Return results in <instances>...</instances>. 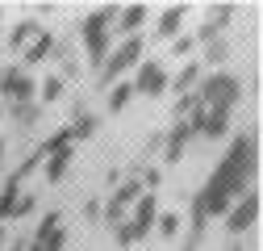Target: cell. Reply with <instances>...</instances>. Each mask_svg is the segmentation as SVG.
<instances>
[{"label":"cell","instance_id":"obj_18","mask_svg":"<svg viewBox=\"0 0 263 251\" xmlns=\"http://www.w3.org/2000/svg\"><path fill=\"white\" fill-rule=\"evenodd\" d=\"M38 34H42V25H38L34 17H25V21H17V25L9 29V50H17V55H21V50H25L29 42H34Z\"/></svg>","mask_w":263,"mask_h":251},{"label":"cell","instance_id":"obj_24","mask_svg":"<svg viewBox=\"0 0 263 251\" xmlns=\"http://www.w3.org/2000/svg\"><path fill=\"white\" fill-rule=\"evenodd\" d=\"M63 92H67V84H63L59 76H46V80H42V88H38V105L46 109V105L63 101Z\"/></svg>","mask_w":263,"mask_h":251},{"label":"cell","instance_id":"obj_12","mask_svg":"<svg viewBox=\"0 0 263 251\" xmlns=\"http://www.w3.org/2000/svg\"><path fill=\"white\" fill-rule=\"evenodd\" d=\"M234 5H213V9H205V21H201V29H196V42H213V38H221L226 34V25L234 21Z\"/></svg>","mask_w":263,"mask_h":251},{"label":"cell","instance_id":"obj_23","mask_svg":"<svg viewBox=\"0 0 263 251\" xmlns=\"http://www.w3.org/2000/svg\"><path fill=\"white\" fill-rule=\"evenodd\" d=\"M63 147H76V138H71V126H63V130H54L50 138H42V147H38V155L46 159V155H54V151H63Z\"/></svg>","mask_w":263,"mask_h":251},{"label":"cell","instance_id":"obj_4","mask_svg":"<svg viewBox=\"0 0 263 251\" xmlns=\"http://www.w3.org/2000/svg\"><path fill=\"white\" fill-rule=\"evenodd\" d=\"M196 97H201L205 109H217V113H234L238 101H242V80L230 76V71H213V76H201L196 84Z\"/></svg>","mask_w":263,"mask_h":251},{"label":"cell","instance_id":"obj_16","mask_svg":"<svg viewBox=\"0 0 263 251\" xmlns=\"http://www.w3.org/2000/svg\"><path fill=\"white\" fill-rule=\"evenodd\" d=\"M5 117L17 126V130H34L42 121V105L38 101H21V105H5Z\"/></svg>","mask_w":263,"mask_h":251},{"label":"cell","instance_id":"obj_32","mask_svg":"<svg viewBox=\"0 0 263 251\" xmlns=\"http://www.w3.org/2000/svg\"><path fill=\"white\" fill-rule=\"evenodd\" d=\"M101 205H105V201H96V197L84 201V218H88V222H101Z\"/></svg>","mask_w":263,"mask_h":251},{"label":"cell","instance_id":"obj_36","mask_svg":"<svg viewBox=\"0 0 263 251\" xmlns=\"http://www.w3.org/2000/svg\"><path fill=\"white\" fill-rule=\"evenodd\" d=\"M226 251H247V247H242V239H230V247H226Z\"/></svg>","mask_w":263,"mask_h":251},{"label":"cell","instance_id":"obj_27","mask_svg":"<svg viewBox=\"0 0 263 251\" xmlns=\"http://www.w3.org/2000/svg\"><path fill=\"white\" fill-rule=\"evenodd\" d=\"M34 209H38V197H34V193H25V188H21V197L13 201V213H9V222H21V218H29Z\"/></svg>","mask_w":263,"mask_h":251},{"label":"cell","instance_id":"obj_8","mask_svg":"<svg viewBox=\"0 0 263 251\" xmlns=\"http://www.w3.org/2000/svg\"><path fill=\"white\" fill-rule=\"evenodd\" d=\"M29 247H34V251H63V247H67V226H63V213L59 209L42 213V222H38L34 239H29Z\"/></svg>","mask_w":263,"mask_h":251},{"label":"cell","instance_id":"obj_17","mask_svg":"<svg viewBox=\"0 0 263 251\" xmlns=\"http://www.w3.org/2000/svg\"><path fill=\"white\" fill-rule=\"evenodd\" d=\"M50 50H54V34H50V29H42V34H38L34 42H29V46L21 50L25 71H29V67H38V63H46V59H50Z\"/></svg>","mask_w":263,"mask_h":251},{"label":"cell","instance_id":"obj_37","mask_svg":"<svg viewBox=\"0 0 263 251\" xmlns=\"http://www.w3.org/2000/svg\"><path fill=\"white\" fill-rule=\"evenodd\" d=\"M5 151H9V147H5V138H0V168H5Z\"/></svg>","mask_w":263,"mask_h":251},{"label":"cell","instance_id":"obj_10","mask_svg":"<svg viewBox=\"0 0 263 251\" xmlns=\"http://www.w3.org/2000/svg\"><path fill=\"white\" fill-rule=\"evenodd\" d=\"M129 209H134V213H129L125 218V222H129V230H134V239L142 243L151 230H155V218H159V201H155V193H142L134 205H129Z\"/></svg>","mask_w":263,"mask_h":251},{"label":"cell","instance_id":"obj_15","mask_svg":"<svg viewBox=\"0 0 263 251\" xmlns=\"http://www.w3.org/2000/svg\"><path fill=\"white\" fill-rule=\"evenodd\" d=\"M146 17H151V9L146 5H125V9H117V21H113V29L121 38H134L138 29L146 25Z\"/></svg>","mask_w":263,"mask_h":251},{"label":"cell","instance_id":"obj_22","mask_svg":"<svg viewBox=\"0 0 263 251\" xmlns=\"http://www.w3.org/2000/svg\"><path fill=\"white\" fill-rule=\"evenodd\" d=\"M129 101H134V84H129V80H117V84L109 88V113H121Z\"/></svg>","mask_w":263,"mask_h":251},{"label":"cell","instance_id":"obj_14","mask_svg":"<svg viewBox=\"0 0 263 251\" xmlns=\"http://www.w3.org/2000/svg\"><path fill=\"white\" fill-rule=\"evenodd\" d=\"M71 164H76V147H63V151L46 155V159H42V176H46V184H59V180H67Z\"/></svg>","mask_w":263,"mask_h":251},{"label":"cell","instance_id":"obj_19","mask_svg":"<svg viewBox=\"0 0 263 251\" xmlns=\"http://www.w3.org/2000/svg\"><path fill=\"white\" fill-rule=\"evenodd\" d=\"M201 76H205V67H201L196 59H192V63H184V67L176 71V80H172V84H176V97H184V92H196Z\"/></svg>","mask_w":263,"mask_h":251},{"label":"cell","instance_id":"obj_26","mask_svg":"<svg viewBox=\"0 0 263 251\" xmlns=\"http://www.w3.org/2000/svg\"><path fill=\"white\" fill-rule=\"evenodd\" d=\"M155 230H159L163 239L176 243V235L184 230V218H180V213H159V218H155Z\"/></svg>","mask_w":263,"mask_h":251},{"label":"cell","instance_id":"obj_3","mask_svg":"<svg viewBox=\"0 0 263 251\" xmlns=\"http://www.w3.org/2000/svg\"><path fill=\"white\" fill-rule=\"evenodd\" d=\"M146 59V38L142 34H134V38H121L109 55H105V63H101V71H96V80H101V88H113L125 71H134L138 63Z\"/></svg>","mask_w":263,"mask_h":251},{"label":"cell","instance_id":"obj_5","mask_svg":"<svg viewBox=\"0 0 263 251\" xmlns=\"http://www.w3.org/2000/svg\"><path fill=\"white\" fill-rule=\"evenodd\" d=\"M259 209H263V197L255 193V188H247V193L234 197V201H230V209L221 213V218H226V230L234 235V239H242V235L259 222Z\"/></svg>","mask_w":263,"mask_h":251},{"label":"cell","instance_id":"obj_9","mask_svg":"<svg viewBox=\"0 0 263 251\" xmlns=\"http://www.w3.org/2000/svg\"><path fill=\"white\" fill-rule=\"evenodd\" d=\"M230 117H234V113H217V109H205L201 105V109L188 117V126H192L196 138H209L213 142V138H226L230 134Z\"/></svg>","mask_w":263,"mask_h":251},{"label":"cell","instance_id":"obj_35","mask_svg":"<svg viewBox=\"0 0 263 251\" xmlns=\"http://www.w3.org/2000/svg\"><path fill=\"white\" fill-rule=\"evenodd\" d=\"M9 247V226H0V251Z\"/></svg>","mask_w":263,"mask_h":251},{"label":"cell","instance_id":"obj_28","mask_svg":"<svg viewBox=\"0 0 263 251\" xmlns=\"http://www.w3.org/2000/svg\"><path fill=\"white\" fill-rule=\"evenodd\" d=\"M38 168H42V155H38V147H34V151H29V155H25V164H21L17 172H9V176H13L17 184H25V176H34Z\"/></svg>","mask_w":263,"mask_h":251},{"label":"cell","instance_id":"obj_2","mask_svg":"<svg viewBox=\"0 0 263 251\" xmlns=\"http://www.w3.org/2000/svg\"><path fill=\"white\" fill-rule=\"evenodd\" d=\"M113 21H117V5H101L92 9L80 25V42H84V55L96 71H101V63L109 55V38H113Z\"/></svg>","mask_w":263,"mask_h":251},{"label":"cell","instance_id":"obj_31","mask_svg":"<svg viewBox=\"0 0 263 251\" xmlns=\"http://www.w3.org/2000/svg\"><path fill=\"white\" fill-rule=\"evenodd\" d=\"M201 247H205V235H196V230H188L180 243V251H201Z\"/></svg>","mask_w":263,"mask_h":251},{"label":"cell","instance_id":"obj_30","mask_svg":"<svg viewBox=\"0 0 263 251\" xmlns=\"http://www.w3.org/2000/svg\"><path fill=\"white\" fill-rule=\"evenodd\" d=\"M59 80L67 84V80H80V59H63L59 63Z\"/></svg>","mask_w":263,"mask_h":251},{"label":"cell","instance_id":"obj_1","mask_svg":"<svg viewBox=\"0 0 263 251\" xmlns=\"http://www.w3.org/2000/svg\"><path fill=\"white\" fill-rule=\"evenodd\" d=\"M259 172V130L251 126V130L234 134L221 155V164L209 172V180L192 193V209H188V230L196 235H209V218H221L230 209V201L242 197L251 180Z\"/></svg>","mask_w":263,"mask_h":251},{"label":"cell","instance_id":"obj_25","mask_svg":"<svg viewBox=\"0 0 263 251\" xmlns=\"http://www.w3.org/2000/svg\"><path fill=\"white\" fill-rule=\"evenodd\" d=\"M196 109H201V97H196V92H184V97H176V105H172V121H188Z\"/></svg>","mask_w":263,"mask_h":251},{"label":"cell","instance_id":"obj_33","mask_svg":"<svg viewBox=\"0 0 263 251\" xmlns=\"http://www.w3.org/2000/svg\"><path fill=\"white\" fill-rule=\"evenodd\" d=\"M121 180H125V176H121V172H117V168H109V172H105V184H109V188H117V184H121Z\"/></svg>","mask_w":263,"mask_h":251},{"label":"cell","instance_id":"obj_20","mask_svg":"<svg viewBox=\"0 0 263 251\" xmlns=\"http://www.w3.org/2000/svg\"><path fill=\"white\" fill-rule=\"evenodd\" d=\"M230 59V42L226 38H213V42H205V59H196L201 67H217L221 71V63Z\"/></svg>","mask_w":263,"mask_h":251},{"label":"cell","instance_id":"obj_11","mask_svg":"<svg viewBox=\"0 0 263 251\" xmlns=\"http://www.w3.org/2000/svg\"><path fill=\"white\" fill-rule=\"evenodd\" d=\"M192 138H196L192 126H188V121H176L172 130H163V151H159V159H163V164H180Z\"/></svg>","mask_w":263,"mask_h":251},{"label":"cell","instance_id":"obj_6","mask_svg":"<svg viewBox=\"0 0 263 251\" xmlns=\"http://www.w3.org/2000/svg\"><path fill=\"white\" fill-rule=\"evenodd\" d=\"M0 97H5V105L38 101V80L25 67H0Z\"/></svg>","mask_w":263,"mask_h":251},{"label":"cell","instance_id":"obj_13","mask_svg":"<svg viewBox=\"0 0 263 251\" xmlns=\"http://www.w3.org/2000/svg\"><path fill=\"white\" fill-rule=\"evenodd\" d=\"M184 17H188L184 5H167V9L159 13V21H155V38H163V42L180 38V34H184Z\"/></svg>","mask_w":263,"mask_h":251},{"label":"cell","instance_id":"obj_38","mask_svg":"<svg viewBox=\"0 0 263 251\" xmlns=\"http://www.w3.org/2000/svg\"><path fill=\"white\" fill-rule=\"evenodd\" d=\"M0 29H5V9H0Z\"/></svg>","mask_w":263,"mask_h":251},{"label":"cell","instance_id":"obj_21","mask_svg":"<svg viewBox=\"0 0 263 251\" xmlns=\"http://www.w3.org/2000/svg\"><path fill=\"white\" fill-rule=\"evenodd\" d=\"M96 130H101V117H96V113H80V117H71V138H76V142L96 138Z\"/></svg>","mask_w":263,"mask_h":251},{"label":"cell","instance_id":"obj_29","mask_svg":"<svg viewBox=\"0 0 263 251\" xmlns=\"http://www.w3.org/2000/svg\"><path fill=\"white\" fill-rule=\"evenodd\" d=\"M196 50V38L192 34H180V38H172V55H180V59H188Z\"/></svg>","mask_w":263,"mask_h":251},{"label":"cell","instance_id":"obj_34","mask_svg":"<svg viewBox=\"0 0 263 251\" xmlns=\"http://www.w3.org/2000/svg\"><path fill=\"white\" fill-rule=\"evenodd\" d=\"M5 251H29V243H25V239H17V243H9Z\"/></svg>","mask_w":263,"mask_h":251},{"label":"cell","instance_id":"obj_39","mask_svg":"<svg viewBox=\"0 0 263 251\" xmlns=\"http://www.w3.org/2000/svg\"><path fill=\"white\" fill-rule=\"evenodd\" d=\"M0 121H5V105H0Z\"/></svg>","mask_w":263,"mask_h":251},{"label":"cell","instance_id":"obj_7","mask_svg":"<svg viewBox=\"0 0 263 251\" xmlns=\"http://www.w3.org/2000/svg\"><path fill=\"white\" fill-rule=\"evenodd\" d=\"M129 84H134V97H163L172 88V76H167V67L159 59H142L134 67V80Z\"/></svg>","mask_w":263,"mask_h":251},{"label":"cell","instance_id":"obj_40","mask_svg":"<svg viewBox=\"0 0 263 251\" xmlns=\"http://www.w3.org/2000/svg\"><path fill=\"white\" fill-rule=\"evenodd\" d=\"M29 251H34V247H29Z\"/></svg>","mask_w":263,"mask_h":251}]
</instances>
